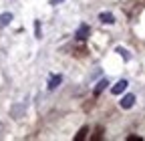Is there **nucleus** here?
Here are the masks:
<instances>
[{
	"label": "nucleus",
	"instance_id": "1",
	"mask_svg": "<svg viewBox=\"0 0 145 141\" xmlns=\"http://www.w3.org/2000/svg\"><path fill=\"white\" fill-rule=\"evenodd\" d=\"M89 34H91L89 24H81V26L75 30V39H77V40H87V39H89Z\"/></svg>",
	"mask_w": 145,
	"mask_h": 141
},
{
	"label": "nucleus",
	"instance_id": "11",
	"mask_svg": "<svg viewBox=\"0 0 145 141\" xmlns=\"http://www.w3.org/2000/svg\"><path fill=\"white\" fill-rule=\"evenodd\" d=\"M61 2H65V0H50V4H52V6H57V4H61Z\"/></svg>",
	"mask_w": 145,
	"mask_h": 141
},
{
	"label": "nucleus",
	"instance_id": "5",
	"mask_svg": "<svg viewBox=\"0 0 145 141\" xmlns=\"http://www.w3.org/2000/svg\"><path fill=\"white\" fill-rule=\"evenodd\" d=\"M99 20H101L103 24H113V22H115V16H113L111 12H101V14H99Z\"/></svg>",
	"mask_w": 145,
	"mask_h": 141
},
{
	"label": "nucleus",
	"instance_id": "2",
	"mask_svg": "<svg viewBox=\"0 0 145 141\" xmlns=\"http://www.w3.org/2000/svg\"><path fill=\"white\" fill-rule=\"evenodd\" d=\"M119 105H121V109H131L133 105H135V95H125L121 101H119Z\"/></svg>",
	"mask_w": 145,
	"mask_h": 141
},
{
	"label": "nucleus",
	"instance_id": "3",
	"mask_svg": "<svg viewBox=\"0 0 145 141\" xmlns=\"http://www.w3.org/2000/svg\"><path fill=\"white\" fill-rule=\"evenodd\" d=\"M127 85H129V83H127L125 79H121V81H117V83H115V85L111 87V93H113V95H121V93H123V91L127 89Z\"/></svg>",
	"mask_w": 145,
	"mask_h": 141
},
{
	"label": "nucleus",
	"instance_id": "6",
	"mask_svg": "<svg viewBox=\"0 0 145 141\" xmlns=\"http://www.w3.org/2000/svg\"><path fill=\"white\" fill-rule=\"evenodd\" d=\"M12 22V12H2L0 14V28H4Z\"/></svg>",
	"mask_w": 145,
	"mask_h": 141
},
{
	"label": "nucleus",
	"instance_id": "4",
	"mask_svg": "<svg viewBox=\"0 0 145 141\" xmlns=\"http://www.w3.org/2000/svg\"><path fill=\"white\" fill-rule=\"evenodd\" d=\"M63 83V75H50L48 77V91H54Z\"/></svg>",
	"mask_w": 145,
	"mask_h": 141
},
{
	"label": "nucleus",
	"instance_id": "7",
	"mask_svg": "<svg viewBox=\"0 0 145 141\" xmlns=\"http://www.w3.org/2000/svg\"><path fill=\"white\" fill-rule=\"evenodd\" d=\"M107 85H109V81H107V79H103V81H99V83H97V87H95V95H99V93H103V91L107 89Z\"/></svg>",
	"mask_w": 145,
	"mask_h": 141
},
{
	"label": "nucleus",
	"instance_id": "9",
	"mask_svg": "<svg viewBox=\"0 0 145 141\" xmlns=\"http://www.w3.org/2000/svg\"><path fill=\"white\" fill-rule=\"evenodd\" d=\"M87 131H89V127H83V129L79 131V135H75V139H85V135H87Z\"/></svg>",
	"mask_w": 145,
	"mask_h": 141
},
{
	"label": "nucleus",
	"instance_id": "10",
	"mask_svg": "<svg viewBox=\"0 0 145 141\" xmlns=\"http://www.w3.org/2000/svg\"><path fill=\"white\" fill-rule=\"evenodd\" d=\"M34 32H36V37L40 39V22H39V20L34 22Z\"/></svg>",
	"mask_w": 145,
	"mask_h": 141
},
{
	"label": "nucleus",
	"instance_id": "12",
	"mask_svg": "<svg viewBox=\"0 0 145 141\" xmlns=\"http://www.w3.org/2000/svg\"><path fill=\"white\" fill-rule=\"evenodd\" d=\"M0 131H2V123H0Z\"/></svg>",
	"mask_w": 145,
	"mask_h": 141
},
{
	"label": "nucleus",
	"instance_id": "8",
	"mask_svg": "<svg viewBox=\"0 0 145 141\" xmlns=\"http://www.w3.org/2000/svg\"><path fill=\"white\" fill-rule=\"evenodd\" d=\"M117 52H119V55H121V57H123L125 61H129V59H131V55H129V50H125L123 46H117Z\"/></svg>",
	"mask_w": 145,
	"mask_h": 141
}]
</instances>
